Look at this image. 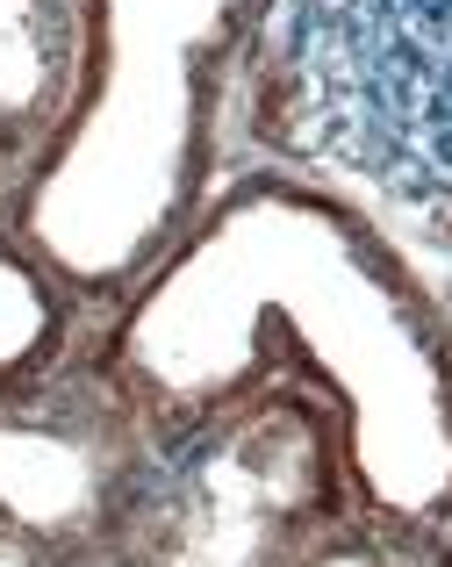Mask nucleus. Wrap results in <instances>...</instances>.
<instances>
[{
	"instance_id": "obj_9",
	"label": "nucleus",
	"mask_w": 452,
	"mask_h": 567,
	"mask_svg": "<svg viewBox=\"0 0 452 567\" xmlns=\"http://www.w3.org/2000/svg\"><path fill=\"white\" fill-rule=\"evenodd\" d=\"M8 173H14V166H8V158H0V194H8Z\"/></svg>"
},
{
	"instance_id": "obj_3",
	"label": "nucleus",
	"mask_w": 452,
	"mask_h": 567,
	"mask_svg": "<svg viewBox=\"0 0 452 567\" xmlns=\"http://www.w3.org/2000/svg\"><path fill=\"white\" fill-rule=\"evenodd\" d=\"M266 137L452 216V0H274Z\"/></svg>"
},
{
	"instance_id": "obj_4",
	"label": "nucleus",
	"mask_w": 452,
	"mask_h": 567,
	"mask_svg": "<svg viewBox=\"0 0 452 567\" xmlns=\"http://www.w3.org/2000/svg\"><path fill=\"white\" fill-rule=\"evenodd\" d=\"M345 431L309 388H251L151 453L109 567H295L338 525Z\"/></svg>"
},
{
	"instance_id": "obj_1",
	"label": "nucleus",
	"mask_w": 452,
	"mask_h": 567,
	"mask_svg": "<svg viewBox=\"0 0 452 567\" xmlns=\"http://www.w3.org/2000/svg\"><path fill=\"white\" fill-rule=\"evenodd\" d=\"M109 374L151 431H187L223 402L288 388L330 402L345 474L388 517L452 511V352L417 280L367 223L288 181H245L115 331Z\"/></svg>"
},
{
	"instance_id": "obj_10",
	"label": "nucleus",
	"mask_w": 452,
	"mask_h": 567,
	"mask_svg": "<svg viewBox=\"0 0 452 567\" xmlns=\"http://www.w3.org/2000/svg\"><path fill=\"white\" fill-rule=\"evenodd\" d=\"M439 567H452V554H445V560H439Z\"/></svg>"
},
{
	"instance_id": "obj_5",
	"label": "nucleus",
	"mask_w": 452,
	"mask_h": 567,
	"mask_svg": "<svg viewBox=\"0 0 452 567\" xmlns=\"http://www.w3.org/2000/svg\"><path fill=\"white\" fill-rule=\"evenodd\" d=\"M151 467V424L130 388L101 374H43L0 395V532L37 554H86L123 525Z\"/></svg>"
},
{
	"instance_id": "obj_6",
	"label": "nucleus",
	"mask_w": 452,
	"mask_h": 567,
	"mask_svg": "<svg viewBox=\"0 0 452 567\" xmlns=\"http://www.w3.org/2000/svg\"><path fill=\"white\" fill-rule=\"evenodd\" d=\"M80 80V0H0V158H29L65 123Z\"/></svg>"
},
{
	"instance_id": "obj_2",
	"label": "nucleus",
	"mask_w": 452,
	"mask_h": 567,
	"mask_svg": "<svg viewBox=\"0 0 452 567\" xmlns=\"http://www.w3.org/2000/svg\"><path fill=\"white\" fill-rule=\"evenodd\" d=\"M266 0H80V80L14 223L72 295H123L187 237L216 109Z\"/></svg>"
},
{
	"instance_id": "obj_7",
	"label": "nucleus",
	"mask_w": 452,
	"mask_h": 567,
	"mask_svg": "<svg viewBox=\"0 0 452 567\" xmlns=\"http://www.w3.org/2000/svg\"><path fill=\"white\" fill-rule=\"evenodd\" d=\"M72 309H80L72 280L29 237L0 230V395L58 374L65 338H72Z\"/></svg>"
},
{
	"instance_id": "obj_8",
	"label": "nucleus",
	"mask_w": 452,
	"mask_h": 567,
	"mask_svg": "<svg viewBox=\"0 0 452 567\" xmlns=\"http://www.w3.org/2000/svg\"><path fill=\"white\" fill-rule=\"evenodd\" d=\"M0 567H65L58 554H37L29 539H14V532H0Z\"/></svg>"
}]
</instances>
